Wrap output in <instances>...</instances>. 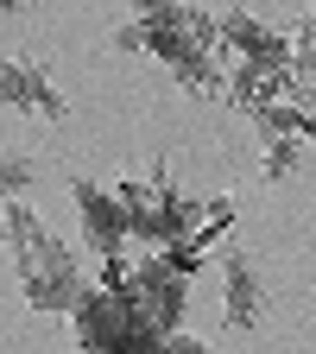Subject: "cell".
Returning a JSON list of instances; mask_svg holds the SVG:
<instances>
[{
	"instance_id": "cell-3",
	"label": "cell",
	"mask_w": 316,
	"mask_h": 354,
	"mask_svg": "<svg viewBox=\"0 0 316 354\" xmlns=\"http://www.w3.org/2000/svg\"><path fill=\"white\" fill-rule=\"evenodd\" d=\"M70 203H76V221H82V247L95 259L133 253V221H127L120 190H95L89 177H70Z\"/></svg>"
},
{
	"instance_id": "cell-10",
	"label": "cell",
	"mask_w": 316,
	"mask_h": 354,
	"mask_svg": "<svg viewBox=\"0 0 316 354\" xmlns=\"http://www.w3.org/2000/svg\"><path fill=\"white\" fill-rule=\"evenodd\" d=\"M26 184H32V158L13 146L7 158H0V190H7V203H26Z\"/></svg>"
},
{
	"instance_id": "cell-8",
	"label": "cell",
	"mask_w": 316,
	"mask_h": 354,
	"mask_svg": "<svg viewBox=\"0 0 316 354\" xmlns=\"http://www.w3.org/2000/svg\"><path fill=\"white\" fill-rule=\"evenodd\" d=\"M127 13L140 26H190V0H127Z\"/></svg>"
},
{
	"instance_id": "cell-5",
	"label": "cell",
	"mask_w": 316,
	"mask_h": 354,
	"mask_svg": "<svg viewBox=\"0 0 316 354\" xmlns=\"http://www.w3.org/2000/svg\"><path fill=\"white\" fill-rule=\"evenodd\" d=\"M259 317H266V279L247 259V247H228L221 253V323H228L234 335H247Z\"/></svg>"
},
{
	"instance_id": "cell-1",
	"label": "cell",
	"mask_w": 316,
	"mask_h": 354,
	"mask_svg": "<svg viewBox=\"0 0 316 354\" xmlns=\"http://www.w3.org/2000/svg\"><path fill=\"white\" fill-rule=\"evenodd\" d=\"M7 253H13V272H19V291L38 317H70V310L89 297V279L76 253L44 228V221L26 209V203H7Z\"/></svg>"
},
{
	"instance_id": "cell-4",
	"label": "cell",
	"mask_w": 316,
	"mask_h": 354,
	"mask_svg": "<svg viewBox=\"0 0 316 354\" xmlns=\"http://www.w3.org/2000/svg\"><path fill=\"white\" fill-rule=\"evenodd\" d=\"M221 51H228V64H253V70H291L297 64V44L272 26H259L253 13L228 7L221 13ZM297 76V70H291Z\"/></svg>"
},
{
	"instance_id": "cell-12",
	"label": "cell",
	"mask_w": 316,
	"mask_h": 354,
	"mask_svg": "<svg viewBox=\"0 0 316 354\" xmlns=\"http://www.w3.org/2000/svg\"><path fill=\"white\" fill-rule=\"evenodd\" d=\"M291 70H297V82H316V44H310V51H297Z\"/></svg>"
},
{
	"instance_id": "cell-2",
	"label": "cell",
	"mask_w": 316,
	"mask_h": 354,
	"mask_svg": "<svg viewBox=\"0 0 316 354\" xmlns=\"http://www.w3.org/2000/svg\"><path fill=\"white\" fill-rule=\"evenodd\" d=\"M114 190H120L127 221H133V247H146V253H165L177 241H190L203 228V215H209V196L196 203L190 190L171 184V165H158L146 184H140V177H127V184H114Z\"/></svg>"
},
{
	"instance_id": "cell-9",
	"label": "cell",
	"mask_w": 316,
	"mask_h": 354,
	"mask_svg": "<svg viewBox=\"0 0 316 354\" xmlns=\"http://www.w3.org/2000/svg\"><path fill=\"white\" fill-rule=\"evenodd\" d=\"M291 165H297V140H266L259 146V177H266V184H285Z\"/></svg>"
},
{
	"instance_id": "cell-11",
	"label": "cell",
	"mask_w": 316,
	"mask_h": 354,
	"mask_svg": "<svg viewBox=\"0 0 316 354\" xmlns=\"http://www.w3.org/2000/svg\"><path fill=\"white\" fill-rule=\"evenodd\" d=\"M152 354H215V348H209V342H196V335H184V329H177V335H165V342H158Z\"/></svg>"
},
{
	"instance_id": "cell-13",
	"label": "cell",
	"mask_w": 316,
	"mask_h": 354,
	"mask_svg": "<svg viewBox=\"0 0 316 354\" xmlns=\"http://www.w3.org/2000/svg\"><path fill=\"white\" fill-rule=\"evenodd\" d=\"M291 102H297V108H310V114H316V82H297V95H291Z\"/></svg>"
},
{
	"instance_id": "cell-6",
	"label": "cell",
	"mask_w": 316,
	"mask_h": 354,
	"mask_svg": "<svg viewBox=\"0 0 316 354\" xmlns=\"http://www.w3.org/2000/svg\"><path fill=\"white\" fill-rule=\"evenodd\" d=\"M7 108L13 114H32V120H70V102H64V88L44 76L32 57H7Z\"/></svg>"
},
{
	"instance_id": "cell-7",
	"label": "cell",
	"mask_w": 316,
	"mask_h": 354,
	"mask_svg": "<svg viewBox=\"0 0 316 354\" xmlns=\"http://www.w3.org/2000/svg\"><path fill=\"white\" fill-rule=\"evenodd\" d=\"M247 120L266 133V140H297V146H304V140H316V114H310V108H297V102H266V108H253Z\"/></svg>"
}]
</instances>
